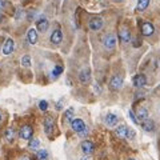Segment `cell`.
<instances>
[{
  "label": "cell",
  "mask_w": 160,
  "mask_h": 160,
  "mask_svg": "<svg viewBox=\"0 0 160 160\" xmlns=\"http://www.w3.org/2000/svg\"><path fill=\"white\" fill-rule=\"evenodd\" d=\"M71 127H72V129L75 132L80 135V136H86V135L88 133L86 123H84L82 119H73L71 122Z\"/></svg>",
  "instance_id": "6da1fadb"
},
{
  "label": "cell",
  "mask_w": 160,
  "mask_h": 160,
  "mask_svg": "<svg viewBox=\"0 0 160 160\" xmlns=\"http://www.w3.org/2000/svg\"><path fill=\"white\" fill-rule=\"evenodd\" d=\"M116 43H118V40H116V36H115L113 33H107V35H104V38H103V46L106 47L107 49L115 48Z\"/></svg>",
  "instance_id": "7a4b0ae2"
},
{
  "label": "cell",
  "mask_w": 160,
  "mask_h": 160,
  "mask_svg": "<svg viewBox=\"0 0 160 160\" xmlns=\"http://www.w3.org/2000/svg\"><path fill=\"white\" fill-rule=\"evenodd\" d=\"M55 131V120L52 116H46V119H44V132H46V135H48V136H51V135Z\"/></svg>",
  "instance_id": "3957f363"
},
{
  "label": "cell",
  "mask_w": 160,
  "mask_h": 160,
  "mask_svg": "<svg viewBox=\"0 0 160 160\" xmlns=\"http://www.w3.org/2000/svg\"><path fill=\"white\" fill-rule=\"evenodd\" d=\"M122 87H123V78L120 76V75L112 76V79L109 80V89H112V91H119Z\"/></svg>",
  "instance_id": "277c9868"
},
{
  "label": "cell",
  "mask_w": 160,
  "mask_h": 160,
  "mask_svg": "<svg viewBox=\"0 0 160 160\" xmlns=\"http://www.w3.org/2000/svg\"><path fill=\"white\" fill-rule=\"evenodd\" d=\"M20 138L24 139V140H31L32 139V135H33V128L31 126H24L20 128Z\"/></svg>",
  "instance_id": "5b68a950"
},
{
  "label": "cell",
  "mask_w": 160,
  "mask_h": 160,
  "mask_svg": "<svg viewBox=\"0 0 160 160\" xmlns=\"http://www.w3.org/2000/svg\"><path fill=\"white\" fill-rule=\"evenodd\" d=\"M153 32H155V27L152 23H149V22L142 23V33L144 36H152Z\"/></svg>",
  "instance_id": "8992f818"
},
{
  "label": "cell",
  "mask_w": 160,
  "mask_h": 160,
  "mask_svg": "<svg viewBox=\"0 0 160 160\" xmlns=\"http://www.w3.org/2000/svg\"><path fill=\"white\" fill-rule=\"evenodd\" d=\"M103 19L102 18H99V16H96V18H92L91 20H89V28L92 29V31H99L100 28L103 27Z\"/></svg>",
  "instance_id": "52a82bcc"
},
{
  "label": "cell",
  "mask_w": 160,
  "mask_h": 160,
  "mask_svg": "<svg viewBox=\"0 0 160 160\" xmlns=\"http://www.w3.org/2000/svg\"><path fill=\"white\" fill-rule=\"evenodd\" d=\"M80 148H82L84 155H91L93 152V149H95V146H93L92 142H89V140H84V142H82Z\"/></svg>",
  "instance_id": "ba28073f"
},
{
  "label": "cell",
  "mask_w": 160,
  "mask_h": 160,
  "mask_svg": "<svg viewBox=\"0 0 160 160\" xmlns=\"http://www.w3.org/2000/svg\"><path fill=\"white\" fill-rule=\"evenodd\" d=\"M79 80H80V83L82 84H87V83L91 82V69L86 68V69H83V71H80Z\"/></svg>",
  "instance_id": "9c48e42d"
},
{
  "label": "cell",
  "mask_w": 160,
  "mask_h": 160,
  "mask_svg": "<svg viewBox=\"0 0 160 160\" xmlns=\"http://www.w3.org/2000/svg\"><path fill=\"white\" fill-rule=\"evenodd\" d=\"M132 84L136 88H143L144 86H146L147 84V79H146V76H144V75H136V76H135L133 79H132Z\"/></svg>",
  "instance_id": "30bf717a"
},
{
  "label": "cell",
  "mask_w": 160,
  "mask_h": 160,
  "mask_svg": "<svg viewBox=\"0 0 160 160\" xmlns=\"http://www.w3.org/2000/svg\"><path fill=\"white\" fill-rule=\"evenodd\" d=\"M13 48H15V42L13 39L8 38L6 40V43H4V47H3V53L4 55H11L13 52Z\"/></svg>",
  "instance_id": "8fae6325"
},
{
  "label": "cell",
  "mask_w": 160,
  "mask_h": 160,
  "mask_svg": "<svg viewBox=\"0 0 160 160\" xmlns=\"http://www.w3.org/2000/svg\"><path fill=\"white\" fill-rule=\"evenodd\" d=\"M36 27H38V31L39 32H46L48 27H49V23H48V20L47 18H40L38 19V22H36Z\"/></svg>",
  "instance_id": "7c38bea8"
},
{
  "label": "cell",
  "mask_w": 160,
  "mask_h": 160,
  "mask_svg": "<svg viewBox=\"0 0 160 160\" xmlns=\"http://www.w3.org/2000/svg\"><path fill=\"white\" fill-rule=\"evenodd\" d=\"M49 40H51L52 44H60L63 40V33L60 29H55V31L51 33V38H49Z\"/></svg>",
  "instance_id": "4fadbf2b"
},
{
  "label": "cell",
  "mask_w": 160,
  "mask_h": 160,
  "mask_svg": "<svg viewBox=\"0 0 160 160\" xmlns=\"http://www.w3.org/2000/svg\"><path fill=\"white\" fill-rule=\"evenodd\" d=\"M140 124H142V128L146 132H153L155 131V123H153V120H151L149 118L147 120H144V122H142Z\"/></svg>",
  "instance_id": "5bb4252c"
},
{
  "label": "cell",
  "mask_w": 160,
  "mask_h": 160,
  "mask_svg": "<svg viewBox=\"0 0 160 160\" xmlns=\"http://www.w3.org/2000/svg\"><path fill=\"white\" fill-rule=\"evenodd\" d=\"M27 40H28V43L29 44H36L38 42V32H36V29H28V32H27Z\"/></svg>",
  "instance_id": "9a60e30c"
},
{
  "label": "cell",
  "mask_w": 160,
  "mask_h": 160,
  "mask_svg": "<svg viewBox=\"0 0 160 160\" xmlns=\"http://www.w3.org/2000/svg\"><path fill=\"white\" fill-rule=\"evenodd\" d=\"M118 122H119V118L115 113H108L106 116V123L109 127H115L118 124Z\"/></svg>",
  "instance_id": "2e32d148"
},
{
  "label": "cell",
  "mask_w": 160,
  "mask_h": 160,
  "mask_svg": "<svg viewBox=\"0 0 160 160\" xmlns=\"http://www.w3.org/2000/svg\"><path fill=\"white\" fill-rule=\"evenodd\" d=\"M128 129H129V127H127V126H119L115 132H116V135H118L119 138L127 139V136H128Z\"/></svg>",
  "instance_id": "e0dca14e"
},
{
  "label": "cell",
  "mask_w": 160,
  "mask_h": 160,
  "mask_svg": "<svg viewBox=\"0 0 160 160\" xmlns=\"http://www.w3.org/2000/svg\"><path fill=\"white\" fill-rule=\"evenodd\" d=\"M119 38L123 43H129V40H131V33H129L128 29H122V31L119 32Z\"/></svg>",
  "instance_id": "ac0fdd59"
},
{
  "label": "cell",
  "mask_w": 160,
  "mask_h": 160,
  "mask_svg": "<svg viewBox=\"0 0 160 160\" xmlns=\"http://www.w3.org/2000/svg\"><path fill=\"white\" fill-rule=\"evenodd\" d=\"M136 118H138V120H139L140 123L144 122V120L148 119V111H147L146 108H139V111L136 113Z\"/></svg>",
  "instance_id": "d6986e66"
},
{
  "label": "cell",
  "mask_w": 160,
  "mask_h": 160,
  "mask_svg": "<svg viewBox=\"0 0 160 160\" xmlns=\"http://www.w3.org/2000/svg\"><path fill=\"white\" fill-rule=\"evenodd\" d=\"M149 2H151V0H138V6H136V9H138L139 12L146 11L147 7L149 6Z\"/></svg>",
  "instance_id": "ffe728a7"
},
{
  "label": "cell",
  "mask_w": 160,
  "mask_h": 160,
  "mask_svg": "<svg viewBox=\"0 0 160 160\" xmlns=\"http://www.w3.org/2000/svg\"><path fill=\"white\" fill-rule=\"evenodd\" d=\"M73 118H75V108H68L66 112H64V119H66V122H68V123H71L72 120H73Z\"/></svg>",
  "instance_id": "44dd1931"
},
{
  "label": "cell",
  "mask_w": 160,
  "mask_h": 160,
  "mask_svg": "<svg viewBox=\"0 0 160 160\" xmlns=\"http://www.w3.org/2000/svg\"><path fill=\"white\" fill-rule=\"evenodd\" d=\"M36 159L38 160H49V153L47 149H39L36 153Z\"/></svg>",
  "instance_id": "7402d4cb"
},
{
  "label": "cell",
  "mask_w": 160,
  "mask_h": 160,
  "mask_svg": "<svg viewBox=\"0 0 160 160\" xmlns=\"http://www.w3.org/2000/svg\"><path fill=\"white\" fill-rule=\"evenodd\" d=\"M39 146H40V142H39V139H31V140H29V144H28V147L31 148V149H33V151H36V149L39 148Z\"/></svg>",
  "instance_id": "603a6c76"
},
{
  "label": "cell",
  "mask_w": 160,
  "mask_h": 160,
  "mask_svg": "<svg viewBox=\"0 0 160 160\" xmlns=\"http://www.w3.org/2000/svg\"><path fill=\"white\" fill-rule=\"evenodd\" d=\"M62 72H63V68L60 66H56L53 68V71H52V79H58L60 75H62Z\"/></svg>",
  "instance_id": "cb8c5ba5"
},
{
  "label": "cell",
  "mask_w": 160,
  "mask_h": 160,
  "mask_svg": "<svg viewBox=\"0 0 160 160\" xmlns=\"http://www.w3.org/2000/svg\"><path fill=\"white\" fill-rule=\"evenodd\" d=\"M13 138H15V131H13V128H8L7 131H6V139L8 140V142H11Z\"/></svg>",
  "instance_id": "d4e9b609"
},
{
  "label": "cell",
  "mask_w": 160,
  "mask_h": 160,
  "mask_svg": "<svg viewBox=\"0 0 160 160\" xmlns=\"http://www.w3.org/2000/svg\"><path fill=\"white\" fill-rule=\"evenodd\" d=\"M22 64H23L24 67H29V66H31V58H29L28 55L23 56V58H22Z\"/></svg>",
  "instance_id": "484cf974"
},
{
  "label": "cell",
  "mask_w": 160,
  "mask_h": 160,
  "mask_svg": "<svg viewBox=\"0 0 160 160\" xmlns=\"http://www.w3.org/2000/svg\"><path fill=\"white\" fill-rule=\"evenodd\" d=\"M39 108L42 109V111H47V108H48V103L46 102V100H40V102H39Z\"/></svg>",
  "instance_id": "4316f807"
},
{
  "label": "cell",
  "mask_w": 160,
  "mask_h": 160,
  "mask_svg": "<svg viewBox=\"0 0 160 160\" xmlns=\"http://www.w3.org/2000/svg\"><path fill=\"white\" fill-rule=\"evenodd\" d=\"M128 116L131 118V120H132V122H133L135 124H139V120H138V118H136V115L133 113L132 109H129V111H128Z\"/></svg>",
  "instance_id": "83f0119b"
},
{
  "label": "cell",
  "mask_w": 160,
  "mask_h": 160,
  "mask_svg": "<svg viewBox=\"0 0 160 160\" xmlns=\"http://www.w3.org/2000/svg\"><path fill=\"white\" fill-rule=\"evenodd\" d=\"M8 7V2L7 0H0V11H4Z\"/></svg>",
  "instance_id": "f1b7e54d"
},
{
  "label": "cell",
  "mask_w": 160,
  "mask_h": 160,
  "mask_svg": "<svg viewBox=\"0 0 160 160\" xmlns=\"http://www.w3.org/2000/svg\"><path fill=\"white\" fill-rule=\"evenodd\" d=\"M135 138V131H133V129L132 128H129L128 129V136H127V139H129V140H132Z\"/></svg>",
  "instance_id": "f546056e"
},
{
  "label": "cell",
  "mask_w": 160,
  "mask_h": 160,
  "mask_svg": "<svg viewBox=\"0 0 160 160\" xmlns=\"http://www.w3.org/2000/svg\"><path fill=\"white\" fill-rule=\"evenodd\" d=\"M63 103H64V99H60L59 100V102H58V104H56V109H58V111H60V109H62L63 107Z\"/></svg>",
  "instance_id": "4dcf8cb0"
},
{
  "label": "cell",
  "mask_w": 160,
  "mask_h": 160,
  "mask_svg": "<svg viewBox=\"0 0 160 160\" xmlns=\"http://www.w3.org/2000/svg\"><path fill=\"white\" fill-rule=\"evenodd\" d=\"M4 22H6V16H4V15L0 12V24H3Z\"/></svg>",
  "instance_id": "1f68e13d"
},
{
  "label": "cell",
  "mask_w": 160,
  "mask_h": 160,
  "mask_svg": "<svg viewBox=\"0 0 160 160\" xmlns=\"http://www.w3.org/2000/svg\"><path fill=\"white\" fill-rule=\"evenodd\" d=\"M33 16H35V11H33V12H29V13H28V19H29V20H31V18H33Z\"/></svg>",
  "instance_id": "d6a6232c"
},
{
  "label": "cell",
  "mask_w": 160,
  "mask_h": 160,
  "mask_svg": "<svg viewBox=\"0 0 160 160\" xmlns=\"http://www.w3.org/2000/svg\"><path fill=\"white\" fill-rule=\"evenodd\" d=\"M22 160H29V158H28V156H23Z\"/></svg>",
  "instance_id": "836d02e7"
},
{
  "label": "cell",
  "mask_w": 160,
  "mask_h": 160,
  "mask_svg": "<svg viewBox=\"0 0 160 160\" xmlns=\"http://www.w3.org/2000/svg\"><path fill=\"white\" fill-rule=\"evenodd\" d=\"M82 160H89V159H88V158H83Z\"/></svg>",
  "instance_id": "e575fe53"
},
{
  "label": "cell",
  "mask_w": 160,
  "mask_h": 160,
  "mask_svg": "<svg viewBox=\"0 0 160 160\" xmlns=\"http://www.w3.org/2000/svg\"><path fill=\"white\" fill-rule=\"evenodd\" d=\"M115 2H123V0H115Z\"/></svg>",
  "instance_id": "d590c367"
},
{
  "label": "cell",
  "mask_w": 160,
  "mask_h": 160,
  "mask_svg": "<svg viewBox=\"0 0 160 160\" xmlns=\"http://www.w3.org/2000/svg\"><path fill=\"white\" fill-rule=\"evenodd\" d=\"M0 122H2V113H0Z\"/></svg>",
  "instance_id": "8d00e7d4"
},
{
  "label": "cell",
  "mask_w": 160,
  "mask_h": 160,
  "mask_svg": "<svg viewBox=\"0 0 160 160\" xmlns=\"http://www.w3.org/2000/svg\"><path fill=\"white\" fill-rule=\"evenodd\" d=\"M128 160H135V159H128Z\"/></svg>",
  "instance_id": "74e56055"
}]
</instances>
